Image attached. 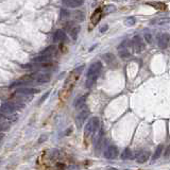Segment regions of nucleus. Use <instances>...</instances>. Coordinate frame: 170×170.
I'll use <instances>...</instances> for the list:
<instances>
[{"label": "nucleus", "mask_w": 170, "mask_h": 170, "mask_svg": "<svg viewBox=\"0 0 170 170\" xmlns=\"http://www.w3.org/2000/svg\"><path fill=\"white\" fill-rule=\"evenodd\" d=\"M169 154H170V146H168V148H167V151L165 152V156L168 157V156H169Z\"/></svg>", "instance_id": "31"}, {"label": "nucleus", "mask_w": 170, "mask_h": 170, "mask_svg": "<svg viewBox=\"0 0 170 170\" xmlns=\"http://www.w3.org/2000/svg\"><path fill=\"white\" fill-rule=\"evenodd\" d=\"M149 5H151L152 8H154L155 10H166V4L163 2H148Z\"/></svg>", "instance_id": "19"}, {"label": "nucleus", "mask_w": 170, "mask_h": 170, "mask_svg": "<svg viewBox=\"0 0 170 170\" xmlns=\"http://www.w3.org/2000/svg\"><path fill=\"white\" fill-rule=\"evenodd\" d=\"M149 156H150V153L148 151H141L138 152L137 155H136V162L139 164L146 163L148 160H149Z\"/></svg>", "instance_id": "12"}, {"label": "nucleus", "mask_w": 170, "mask_h": 170, "mask_svg": "<svg viewBox=\"0 0 170 170\" xmlns=\"http://www.w3.org/2000/svg\"><path fill=\"white\" fill-rule=\"evenodd\" d=\"M157 45L162 49H166L170 45V34L168 33H162L157 37Z\"/></svg>", "instance_id": "6"}, {"label": "nucleus", "mask_w": 170, "mask_h": 170, "mask_svg": "<svg viewBox=\"0 0 170 170\" xmlns=\"http://www.w3.org/2000/svg\"><path fill=\"white\" fill-rule=\"evenodd\" d=\"M108 25H104V26H102L101 28H100V32L104 33L105 31H108Z\"/></svg>", "instance_id": "29"}, {"label": "nucleus", "mask_w": 170, "mask_h": 170, "mask_svg": "<svg viewBox=\"0 0 170 170\" xmlns=\"http://www.w3.org/2000/svg\"><path fill=\"white\" fill-rule=\"evenodd\" d=\"M10 127L11 124L8 120H0V131H8Z\"/></svg>", "instance_id": "22"}, {"label": "nucleus", "mask_w": 170, "mask_h": 170, "mask_svg": "<svg viewBox=\"0 0 170 170\" xmlns=\"http://www.w3.org/2000/svg\"><path fill=\"white\" fill-rule=\"evenodd\" d=\"M88 116H89L88 108H84V110L80 111V113H79V114L77 115V117H75V122H77V125H78L79 128L81 127L82 124H83V122L86 120V118L88 117Z\"/></svg>", "instance_id": "7"}, {"label": "nucleus", "mask_w": 170, "mask_h": 170, "mask_svg": "<svg viewBox=\"0 0 170 170\" xmlns=\"http://www.w3.org/2000/svg\"><path fill=\"white\" fill-rule=\"evenodd\" d=\"M84 3V0H63V4L67 8H79Z\"/></svg>", "instance_id": "11"}, {"label": "nucleus", "mask_w": 170, "mask_h": 170, "mask_svg": "<svg viewBox=\"0 0 170 170\" xmlns=\"http://www.w3.org/2000/svg\"><path fill=\"white\" fill-rule=\"evenodd\" d=\"M163 149H164L163 145H158L156 148V150H155V152H154L153 156H152V160H157V158H160V155L163 154Z\"/></svg>", "instance_id": "20"}, {"label": "nucleus", "mask_w": 170, "mask_h": 170, "mask_svg": "<svg viewBox=\"0 0 170 170\" xmlns=\"http://www.w3.org/2000/svg\"><path fill=\"white\" fill-rule=\"evenodd\" d=\"M118 155V149L115 146H110L105 149L104 151V157L108 160H114Z\"/></svg>", "instance_id": "9"}, {"label": "nucleus", "mask_w": 170, "mask_h": 170, "mask_svg": "<svg viewBox=\"0 0 170 170\" xmlns=\"http://www.w3.org/2000/svg\"><path fill=\"white\" fill-rule=\"evenodd\" d=\"M50 80V75L48 73H40L36 77V81L38 83H46V82H49Z\"/></svg>", "instance_id": "18"}, {"label": "nucleus", "mask_w": 170, "mask_h": 170, "mask_svg": "<svg viewBox=\"0 0 170 170\" xmlns=\"http://www.w3.org/2000/svg\"><path fill=\"white\" fill-rule=\"evenodd\" d=\"M103 11H104V13H106V14L113 13V12L116 11V7L113 5V4H108V5H106V7L103 9Z\"/></svg>", "instance_id": "27"}, {"label": "nucleus", "mask_w": 170, "mask_h": 170, "mask_svg": "<svg viewBox=\"0 0 170 170\" xmlns=\"http://www.w3.org/2000/svg\"><path fill=\"white\" fill-rule=\"evenodd\" d=\"M54 51H56V47H54V46H49L48 48H46V49L44 50V51H42L40 56H46V58H51V56H53Z\"/></svg>", "instance_id": "16"}, {"label": "nucleus", "mask_w": 170, "mask_h": 170, "mask_svg": "<svg viewBox=\"0 0 170 170\" xmlns=\"http://www.w3.org/2000/svg\"><path fill=\"white\" fill-rule=\"evenodd\" d=\"M73 18H75V20H77V21H82V20H84L85 18V15L83 12H81V11H75V13H73Z\"/></svg>", "instance_id": "21"}, {"label": "nucleus", "mask_w": 170, "mask_h": 170, "mask_svg": "<svg viewBox=\"0 0 170 170\" xmlns=\"http://www.w3.org/2000/svg\"><path fill=\"white\" fill-rule=\"evenodd\" d=\"M36 93H38V89L33 87H19L16 90L17 95H25V96H32Z\"/></svg>", "instance_id": "10"}, {"label": "nucleus", "mask_w": 170, "mask_h": 170, "mask_svg": "<svg viewBox=\"0 0 170 170\" xmlns=\"http://www.w3.org/2000/svg\"><path fill=\"white\" fill-rule=\"evenodd\" d=\"M124 23H125V25H127L128 27H132V26H134L135 25L136 19H135V17H128Z\"/></svg>", "instance_id": "28"}, {"label": "nucleus", "mask_w": 170, "mask_h": 170, "mask_svg": "<svg viewBox=\"0 0 170 170\" xmlns=\"http://www.w3.org/2000/svg\"><path fill=\"white\" fill-rule=\"evenodd\" d=\"M60 17H61V19H68L69 17H70V12H69L67 9H62L61 10V13H60Z\"/></svg>", "instance_id": "24"}, {"label": "nucleus", "mask_w": 170, "mask_h": 170, "mask_svg": "<svg viewBox=\"0 0 170 170\" xmlns=\"http://www.w3.org/2000/svg\"><path fill=\"white\" fill-rule=\"evenodd\" d=\"M101 15H102V9H100V8L96 9V11L92 15V18H90L93 25H97V23L100 21V19H101Z\"/></svg>", "instance_id": "14"}, {"label": "nucleus", "mask_w": 170, "mask_h": 170, "mask_svg": "<svg viewBox=\"0 0 170 170\" xmlns=\"http://www.w3.org/2000/svg\"><path fill=\"white\" fill-rule=\"evenodd\" d=\"M121 158H122V160H130V158H132V151L130 150L129 148H127V149L121 153Z\"/></svg>", "instance_id": "23"}, {"label": "nucleus", "mask_w": 170, "mask_h": 170, "mask_svg": "<svg viewBox=\"0 0 170 170\" xmlns=\"http://www.w3.org/2000/svg\"><path fill=\"white\" fill-rule=\"evenodd\" d=\"M82 69H83V66H80L78 68H75L73 71L70 72V75H68V78L66 79V82L65 84H64V88H63V92L65 93L64 94V97H68V95L70 94L71 92L72 87H73V85L75 84V82L78 81V78L80 77L81 75V71Z\"/></svg>", "instance_id": "2"}, {"label": "nucleus", "mask_w": 170, "mask_h": 170, "mask_svg": "<svg viewBox=\"0 0 170 170\" xmlns=\"http://www.w3.org/2000/svg\"><path fill=\"white\" fill-rule=\"evenodd\" d=\"M117 1H125V0H117Z\"/></svg>", "instance_id": "33"}, {"label": "nucleus", "mask_w": 170, "mask_h": 170, "mask_svg": "<svg viewBox=\"0 0 170 170\" xmlns=\"http://www.w3.org/2000/svg\"><path fill=\"white\" fill-rule=\"evenodd\" d=\"M17 104H23V103H14V102H4L0 106V114L4 115H12L20 108L19 105Z\"/></svg>", "instance_id": "4"}, {"label": "nucleus", "mask_w": 170, "mask_h": 170, "mask_svg": "<svg viewBox=\"0 0 170 170\" xmlns=\"http://www.w3.org/2000/svg\"><path fill=\"white\" fill-rule=\"evenodd\" d=\"M132 48L136 53H141L145 50L146 45H145L144 40L139 35H135L132 38Z\"/></svg>", "instance_id": "5"}, {"label": "nucleus", "mask_w": 170, "mask_h": 170, "mask_svg": "<svg viewBox=\"0 0 170 170\" xmlns=\"http://www.w3.org/2000/svg\"><path fill=\"white\" fill-rule=\"evenodd\" d=\"M65 27L72 38L75 39L78 37V34H79V32H80V26H77V25H75L73 23H68Z\"/></svg>", "instance_id": "8"}, {"label": "nucleus", "mask_w": 170, "mask_h": 170, "mask_svg": "<svg viewBox=\"0 0 170 170\" xmlns=\"http://www.w3.org/2000/svg\"><path fill=\"white\" fill-rule=\"evenodd\" d=\"M103 60H104L108 64H111V63L115 62V56H113L112 53H106V54L103 56Z\"/></svg>", "instance_id": "25"}, {"label": "nucleus", "mask_w": 170, "mask_h": 170, "mask_svg": "<svg viewBox=\"0 0 170 170\" xmlns=\"http://www.w3.org/2000/svg\"><path fill=\"white\" fill-rule=\"evenodd\" d=\"M144 38L146 40V42H148V44H152L153 42V36H152V34L150 32H145Z\"/></svg>", "instance_id": "26"}, {"label": "nucleus", "mask_w": 170, "mask_h": 170, "mask_svg": "<svg viewBox=\"0 0 170 170\" xmlns=\"http://www.w3.org/2000/svg\"><path fill=\"white\" fill-rule=\"evenodd\" d=\"M3 137H4V135L2 134V133H0V141L3 139Z\"/></svg>", "instance_id": "32"}, {"label": "nucleus", "mask_w": 170, "mask_h": 170, "mask_svg": "<svg viewBox=\"0 0 170 170\" xmlns=\"http://www.w3.org/2000/svg\"><path fill=\"white\" fill-rule=\"evenodd\" d=\"M48 96H49V92H47L46 94H45V95L42 96V98L40 99V100H39V102H38L39 104H40V103H42V102H44V100H45V99H46L47 97H48Z\"/></svg>", "instance_id": "30"}, {"label": "nucleus", "mask_w": 170, "mask_h": 170, "mask_svg": "<svg viewBox=\"0 0 170 170\" xmlns=\"http://www.w3.org/2000/svg\"><path fill=\"white\" fill-rule=\"evenodd\" d=\"M85 101H86V96H81V97H78L75 101V108L77 110L83 108V105L85 104Z\"/></svg>", "instance_id": "17"}, {"label": "nucleus", "mask_w": 170, "mask_h": 170, "mask_svg": "<svg viewBox=\"0 0 170 170\" xmlns=\"http://www.w3.org/2000/svg\"><path fill=\"white\" fill-rule=\"evenodd\" d=\"M101 69V62H95L94 64H92V66L89 67L88 71H87V78H86V82H85V86L86 87H92L93 85L95 84V82L97 81V79L100 75Z\"/></svg>", "instance_id": "1"}, {"label": "nucleus", "mask_w": 170, "mask_h": 170, "mask_svg": "<svg viewBox=\"0 0 170 170\" xmlns=\"http://www.w3.org/2000/svg\"><path fill=\"white\" fill-rule=\"evenodd\" d=\"M99 125H100V121H99L98 117H93L92 119H89V121L86 123L84 129L85 137H89L93 134H95L96 131L99 130Z\"/></svg>", "instance_id": "3"}, {"label": "nucleus", "mask_w": 170, "mask_h": 170, "mask_svg": "<svg viewBox=\"0 0 170 170\" xmlns=\"http://www.w3.org/2000/svg\"><path fill=\"white\" fill-rule=\"evenodd\" d=\"M152 25H156V26H164V25H168L170 23V17H158L156 19L151 21Z\"/></svg>", "instance_id": "15"}, {"label": "nucleus", "mask_w": 170, "mask_h": 170, "mask_svg": "<svg viewBox=\"0 0 170 170\" xmlns=\"http://www.w3.org/2000/svg\"><path fill=\"white\" fill-rule=\"evenodd\" d=\"M66 39V33L63 30H56L54 35H53V40L56 42H64Z\"/></svg>", "instance_id": "13"}]
</instances>
